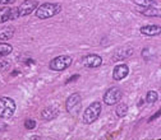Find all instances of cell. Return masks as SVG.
Masks as SVG:
<instances>
[{"label":"cell","instance_id":"1","mask_svg":"<svg viewBox=\"0 0 161 140\" xmlns=\"http://www.w3.org/2000/svg\"><path fill=\"white\" fill-rule=\"evenodd\" d=\"M36 17L40 19H47L51 18L56 14L62 12V5L55 4V3H44L42 5H40L36 10Z\"/></svg>","mask_w":161,"mask_h":140},{"label":"cell","instance_id":"2","mask_svg":"<svg viewBox=\"0 0 161 140\" xmlns=\"http://www.w3.org/2000/svg\"><path fill=\"white\" fill-rule=\"evenodd\" d=\"M101 110H103V105H101V103L97 102V101L92 102V103L85 110V112H83V117H82L83 124L90 125V124L95 122L96 120L98 118L100 113H101Z\"/></svg>","mask_w":161,"mask_h":140},{"label":"cell","instance_id":"3","mask_svg":"<svg viewBox=\"0 0 161 140\" xmlns=\"http://www.w3.org/2000/svg\"><path fill=\"white\" fill-rule=\"evenodd\" d=\"M72 63H73V59L69 55H60L51 60L49 64V68L54 71H63L68 69L72 65Z\"/></svg>","mask_w":161,"mask_h":140},{"label":"cell","instance_id":"4","mask_svg":"<svg viewBox=\"0 0 161 140\" xmlns=\"http://www.w3.org/2000/svg\"><path fill=\"white\" fill-rule=\"evenodd\" d=\"M15 112V102L9 97L0 98V117L2 118H10Z\"/></svg>","mask_w":161,"mask_h":140},{"label":"cell","instance_id":"5","mask_svg":"<svg viewBox=\"0 0 161 140\" xmlns=\"http://www.w3.org/2000/svg\"><path fill=\"white\" fill-rule=\"evenodd\" d=\"M82 107V97L79 93H73L68 97L67 102H65V108L70 115H77L80 111Z\"/></svg>","mask_w":161,"mask_h":140},{"label":"cell","instance_id":"6","mask_svg":"<svg viewBox=\"0 0 161 140\" xmlns=\"http://www.w3.org/2000/svg\"><path fill=\"white\" fill-rule=\"evenodd\" d=\"M123 97V92L119 87H111L109 88L105 94H104V102L108 106H114L115 103H118Z\"/></svg>","mask_w":161,"mask_h":140},{"label":"cell","instance_id":"7","mask_svg":"<svg viewBox=\"0 0 161 140\" xmlns=\"http://www.w3.org/2000/svg\"><path fill=\"white\" fill-rule=\"evenodd\" d=\"M38 7V2L37 0H25V2L17 8L18 10V15L19 17H26L30 15L31 13H33Z\"/></svg>","mask_w":161,"mask_h":140},{"label":"cell","instance_id":"8","mask_svg":"<svg viewBox=\"0 0 161 140\" xmlns=\"http://www.w3.org/2000/svg\"><path fill=\"white\" fill-rule=\"evenodd\" d=\"M82 64L87 68H98V66H101L103 65V59L101 56H98L96 54H88L86 56L82 57Z\"/></svg>","mask_w":161,"mask_h":140},{"label":"cell","instance_id":"9","mask_svg":"<svg viewBox=\"0 0 161 140\" xmlns=\"http://www.w3.org/2000/svg\"><path fill=\"white\" fill-rule=\"evenodd\" d=\"M18 10L17 8H10V7H5L0 9V24L5 23L8 21H13V19L18 18Z\"/></svg>","mask_w":161,"mask_h":140},{"label":"cell","instance_id":"10","mask_svg":"<svg viewBox=\"0 0 161 140\" xmlns=\"http://www.w3.org/2000/svg\"><path fill=\"white\" fill-rule=\"evenodd\" d=\"M129 74V68L128 65L125 64H119L114 68L113 70V79L115 82H119V80H123L124 78H127Z\"/></svg>","mask_w":161,"mask_h":140},{"label":"cell","instance_id":"11","mask_svg":"<svg viewBox=\"0 0 161 140\" xmlns=\"http://www.w3.org/2000/svg\"><path fill=\"white\" fill-rule=\"evenodd\" d=\"M133 55V49L132 47H120L113 56V60L115 61H122V60L129 57Z\"/></svg>","mask_w":161,"mask_h":140},{"label":"cell","instance_id":"12","mask_svg":"<svg viewBox=\"0 0 161 140\" xmlns=\"http://www.w3.org/2000/svg\"><path fill=\"white\" fill-rule=\"evenodd\" d=\"M59 113V110L56 107H46L41 111V118L44 121H51Z\"/></svg>","mask_w":161,"mask_h":140},{"label":"cell","instance_id":"13","mask_svg":"<svg viewBox=\"0 0 161 140\" xmlns=\"http://www.w3.org/2000/svg\"><path fill=\"white\" fill-rule=\"evenodd\" d=\"M14 27L12 26H5L3 28H0V39L2 41H8V39H10L13 36H14Z\"/></svg>","mask_w":161,"mask_h":140},{"label":"cell","instance_id":"14","mask_svg":"<svg viewBox=\"0 0 161 140\" xmlns=\"http://www.w3.org/2000/svg\"><path fill=\"white\" fill-rule=\"evenodd\" d=\"M160 26H155V24H151V26H143L141 28V33L142 34H146V36H156V34H160Z\"/></svg>","mask_w":161,"mask_h":140},{"label":"cell","instance_id":"15","mask_svg":"<svg viewBox=\"0 0 161 140\" xmlns=\"http://www.w3.org/2000/svg\"><path fill=\"white\" fill-rule=\"evenodd\" d=\"M138 12L146 17H160V9L152 7H142V9H139Z\"/></svg>","mask_w":161,"mask_h":140},{"label":"cell","instance_id":"16","mask_svg":"<svg viewBox=\"0 0 161 140\" xmlns=\"http://www.w3.org/2000/svg\"><path fill=\"white\" fill-rule=\"evenodd\" d=\"M10 52H13V46L5 42H0V57L7 56Z\"/></svg>","mask_w":161,"mask_h":140},{"label":"cell","instance_id":"17","mask_svg":"<svg viewBox=\"0 0 161 140\" xmlns=\"http://www.w3.org/2000/svg\"><path fill=\"white\" fill-rule=\"evenodd\" d=\"M115 112L119 117H124L128 112V106L125 103H118L116 107H115Z\"/></svg>","mask_w":161,"mask_h":140},{"label":"cell","instance_id":"18","mask_svg":"<svg viewBox=\"0 0 161 140\" xmlns=\"http://www.w3.org/2000/svg\"><path fill=\"white\" fill-rule=\"evenodd\" d=\"M157 98H158L157 92L150 91V92L147 93V96H146V102H147V103H155V102L157 101Z\"/></svg>","mask_w":161,"mask_h":140},{"label":"cell","instance_id":"19","mask_svg":"<svg viewBox=\"0 0 161 140\" xmlns=\"http://www.w3.org/2000/svg\"><path fill=\"white\" fill-rule=\"evenodd\" d=\"M132 2L139 7H152L155 5V2L153 0H132Z\"/></svg>","mask_w":161,"mask_h":140},{"label":"cell","instance_id":"20","mask_svg":"<svg viewBox=\"0 0 161 140\" xmlns=\"http://www.w3.org/2000/svg\"><path fill=\"white\" fill-rule=\"evenodd\" d=\"M25 127L27 130H33L36 127V121H35V120H32V118H27L25 121Z\"/></svg>","mask_w":161,"mask_h":140},{"label":"cell","instance_id":"21","mask_svg":"<svg viewBox=\"0 0 161 140\" xmlns=\"http://www.w3.org/2000/svg\"><path fill=\"white\" fill-rule=\"evenodd\" d=\"M9 68H10V63L9 61H5V60L0 61V70L2 71H7Z\"/></svg>","mask_w":161,"mask_h":140},{"label":"cell","instance_id":"22","mask_svg":"<svg viewBox=\"0 0 161 140\" xmlns=\"http://www.w3.org/2000/svg\"><path fill=\"white\" fill-rule=\"evenodd\" d=\"M7 130H8V125L5 122H3V121H0V132H4Z\"/></svg>","mask_w":161,"mask_h":140},{"label":"cell","instance_id":"23","mask_svg":"<svg viewBox=\"0 0 161 140\" xmlns=\"http://www.w3.org/2000/svg\"><path fill=\"white\" fill-rule=\"evenodd\" d=\"M14 2H15V0H0V4L7 5V4H13Z\"/></svg>","mask_w":161,"mask_h":140},{"label":"cell","instance_id":"24","mask_svg":"<svg viewBox=\"0 0 161 140\" xmlns=\"http://www.w3.org/2000/svg\"><path fill=\"white\" fill-rule=\"evenodd\" d=\"M75 79H78V75H73V76H70L68 80H67V83H70V82H73V80H75Z\"/></svg>","mask_w":161,"mask_h":140}]
</instances>
